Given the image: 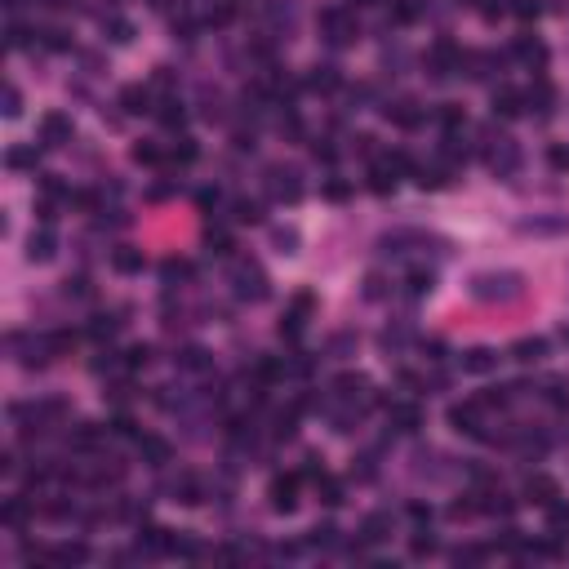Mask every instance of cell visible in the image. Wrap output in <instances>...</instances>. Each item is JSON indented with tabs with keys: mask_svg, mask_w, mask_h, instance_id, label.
<instances>
[{
	"mask_svg": "<svg viewBox=\"0 0 569 569\" xmlns=\"http://www.w3.org/2000/svg\"><path fill=\"white\" fill-rule=\"evenodd\" d=\"M178 276H191V267H187V263H178V258H169L165 263V281H178Z\"/></svg>",
	"mask_w": 569,
	"mask_h": 569,
	"instance_id": "obj_52",
	"label": "cell"
},
{
	"mask_svg": "<svg viewBox=\"0 0 569 569\" xmlns=\"http://www.w3.org/2000/svg\"><path fill=\"white\" fill-rule=\"evenodd\" d=\"M281 374H285V360H276V356H263L258 360V378L272 383V378H281Z\"/></svg>",
	"mask_w": 569,
	"mask_h": 569,
	"instance_id": "obj_39",
	"label": "cell"
},
{
	"mask_svg": "<svg viewBox=\"0 0 569 569\" xmlns=\"http://www.w3.org/2000/svg\"><path fill=\"white\" fill-rule=\"evenodd\" d=\"M520 289V276H512V272H503V276H476L471 281V294L476 298H512Z\"/></svg>",
	"mask_w": 569,
	"mask_h": 569,
	"instance_id": "obj_1",
	"label": "cell"
},
{
	"mask_svg": "<svg viewBox=\"0 0 569 569\" xmlns=\"http://www.w3.org/2000/svg\"><path fill=\"white\" fill-rule=\"evenodd\" d=\"M116 330H120V320L112 316V311H98V316L89 320V334H94V338H112Z\"/></svg>",
	"mask_w": 569,
	"mask_h": 569,
	"instance_id": "obj_27",
	"label": "cell"
},
{
	"mask_svg": "<svg viewBox=\"0 0 569 569\" xmlns=\"http://www.w3.org/2000/svg\"><path fill=\"white\" fill-rule=\"evenodd\" d=\"M147 360H152V352H147V347H129V352H125V369H142V365H147Z\"/></svg>",
	"mask_w": 569,
	"mask_h": 569,
	"instance_id": "obj_42",
	"label": "cell"
},
{
	"mask_svg": "<svg viewBox=\"0 0 569 569\" xmlns=\"http://www.w3.org/2000/svg\"><path fill=\"white\" fill-rule=\"evenodd\" d=\"M120 107H125V112H152V94L142 89V84H125V89H120Z\"/></svg>",
	"mask_w": 569,
	"mask_h": 569,
	"instance_id": "obj_16",
	"label": "cell"
},
{
	"mask_svg": "<svg viewBox=\"0 0 569 569\" xmlns=\"http://www.w3.org/2000/svg\"><path fill=\"white\" fill-rule=\"evenodd\" d=\"M67 138H71V116H63V112H45V116H40V142L58 147V142H67Z\"/></svg>",
	"mask_w": 569,
	"mask_h": 569,
	"instance_id": "obj_8",
	"label": "cell"
},
{
	"mask_svg": "<svg viewBox=\"0 0 569 569\" xmlns=\"http://www.w3.org/2000/svg\"><path fill=\"white\" fill-rule=\"evenodd\" d=\"M112 436H134V441H138L134 418H129V414H116V418H112Z\"/></svg>",
	"mask_w": 569,
	"mask_h": 569,
	"instance_id": "obj_45",
	"label": "cell"
},
{
	"mask_svg": "<svg viewBox=\"0 0 569 569\" xmlns=\"http://www.w3.org/2000/svg\"><path fill=\"white\" fill-rule=\"evenodd\" d=\"M50 5H67V0H50Z\"/></svg>",
	"mask_w": 569,
	"mask_h": 569,
	"instance_id": "obj_61",
	"label": "cell"
},
{
	"mask_svg": "<svg viewBox=\"0 0 569 569\" xmlns=\"http://www.w3.org/2000/svg\"><path fill=\"white\" fill-rule=\"evenodd\" d=\"M320 27H325V36H330L334 45L356 40V22L347 18V9H325V14H320Z\"/></svg>",
	"mask_w": 569,
	"mask_h": 569,
	"instance_id": "obj_4",
	"label": "cell"
},
{
	"mask_svg": "<svg viewBox=\"0 0 569 569\" xmlns=\"http://www.w3.org/2000/svg\"><path fill=\"white\" fill-rule=\"evenodd\" d=\"M454 67H463V54L454 50V40H436V50H431V76L445 80V76H454Z\"/></svg>",
	"mask_w": 569,
	"mask_h": 569,
	"instance_id": "obj_6",
	"label": "cell"
},
{
	"mask_svg": "<svg viewBox=\"0 0 569 569\" xmlns=\"http://www.w3.org/2000/svg\"><path fill=\"white\" fill-rule=\"evenodd\" d=\"M40 45H45V50H54V54L71 50V40H67V31H63V27H45V31H40Z\"/></svg>",
	"mask_w": 569,
	"mask_h": 569,
	"instance_id": "obj_29",
	"label": "cell"
},
{
	"mask_svg": "<svg viewBox=\"0 0 569 569\" xmlns=\"http://www.w3.org/2000/svg\"><path fill=\"white\" fill-rule=\"evenodd\" d=\"M414 14H418L414 5H396V9H392V18H396V22H414Z\"/></svg>",
	"mask_w": 569,
	"mask_h": 569,
	"instance_id": "obj_58",
	"label": "cell"
},
{
	"mask_svg": "<svg viewBox=\"0 0 569 569\" xmlns=\"http://www.w3.org/2000/svg\"><path fill=\"white\" fill-rule=\"evenodd\" d=\"M409 552H414V556H431V552H436V538H431V534H414Z\"/></svg>",
	"mask_w": 569,
	"mask_h": 569,
	"instance_id": "obj_48",
	"label": "cell"
},
{
	"mask_svg": "<svg viewBox=\"0 0 569 569\" xmlns=\"http://www.w3.org/2000/svg\"><path fill=\"white\" fill-rule=\"evenodd\" d=\"M276 245H281V249L289 253V249H294V245H298V236H294V232H276Z\"/></svg>",
	"mask_w": 569,
	"mask_h": 569,
	"instance_id": "obj_59",
	"label": "cell"
},
{
	"mask_svg": "<svg viewBox=\"0 0 569 569\" xmlns=\"http://www.w3.org/2000/svg\"><path fill=\"white\" fill-rule=\"evenodd\" d=\"M267 187H272L276 200H298V196H302L298 169H285V165H272V169H267Z\"/></svg>",
	"mask_w": 569,
	"mask_h": 569,
	"instance_id": "obj_2",
	"label": "cell"
},
{
	"mask_svg": "<svg viewBox=\"0 0 569 569\" xmlns=\"http://www.w3.org/2000/svg\"><path fill=\"white\" fill-rule=\"evenodd\" d=\"M387 534H392V516H387V512H374L365 525H360V538H365V542H383Z\"/></svg>",
	"mask_w": 569,
	"mask_h": 569,
	"instance_id": "obj_18",
	"label": "cell"
},
{
	"mask_svg": "<svg viewBox=\"0 0 569 569\" xmlns=\"http://www.w3.org/2000/svg\"><path fill=\"white\" fill-rule=\"evenodd\" d=\"M209 253L227 258V253H232V236H227V232H214V236H209Z\"/></svg>",
	"mask_w": 569,
	"mask_h": 569,
	"instance_id": "obj_46",
	"label": "cell"
},
{
	"mask_svg": "<svg viewBox=\"0 0 569 569\" xmlns=\"http://www.w3.org/2000/svg\"><path fill=\"white\" fill-rule=\"evenodd\" d=\"M196 156H200L196 142H191V138H178V147H174V161H178V165H191Z\"/></svg>",
	"mask_w": 569,
	"mask_h": 569,
	"instance_id": "obj_41",
	"label": "cell"
},
{
	"mask_svg": "<svg viewBox=\"0 0 569 569\" xmlns=\"http://www.w3.org/2000/svg\"><path fill=\"white\" fill-rule=\"evenodd\" d=\"M107 31H112V40H120V45H125L129 36H134V27H129L125 18H112V22H107Z\"/></svg>",
	"mask_w": 569,
	"mask_h": 569,
	"instance_id": "obj_47",
	"label": "cell"
},
{
	"mask_svg": "<svg viewBox=\"0 0 569 569\" xmlns=\"http://www.w3.org/2000/svg\"><path fill=\"white\" fill-rule=\"evenodd\" d=\"M422 116H427V112H422L414 98H401V103L387 107V120H392V125H401V129H418V125H422Z\"/></svg>",
	"mask_w": 569,
	"mask_h": 569,
	"instance_id": "obj_9",
	"label": "cell"
},
{
	"mask_svg": "<svg viewBox=\"0 0 569 569\" xmlns=\"http://www.w3.org/2000/svg\"><path fill=\"white\" fill-rule=\"evenodd\" d=\"M356 5H374V0H356Z\"/></svg>",
	"mask_w": 569,
	"mask_h": 569,
	"instance_id": "obj_62",
	"label": "cell"
},
{
	"mask_svg": "<svg viewBox=\"0 0 569 569\" xmlns=\"http://www.w3.org/2000/svg\"><path fill=\"white\" fill-rule=\"evenodd\" d=\"M311 152H316V161H334V156H338V152L330 147V142H316V147H311Z\"/></svg>",
	"mask_w": 569,
	"mask_h": 569,
	"instance_id": "obj_60",
	"label": "cell"
},
{
	"mask_svg": "<svg viewBox=\"0 0 569 569\" xmlns=\"http://www.w3.org/2000/svg\"><path fill=\"white\" fill-rule=\"evenodd\" d=\"M547 161H552V169H569V147H561V142H556V147L547 152Z\"/></svg>",
	"mask_w": 569,
	"mask_h": 569,
	"instance_id": "obj_51",
	"label": "cell"
},
{
	"mask_svg": "<svg viewBox=\"0 0 569 569\" xmlns=\"http://www.w3.org/2000/svg\"><path fill=\"white\" fill-rule=\"evenodd\" d=\"M316 489L325 494V503H330V507H338V503H343V485H338L334 476H325V471L316 476Z\"/></svg>",
	"mask_w": 569,
	"mask_h": 569,
	"instance_id": "obj_32",
	"label": "cell"
},
{
	"mask_svg": "<svg viewBox=\"0 0 569 569\" xmlns=\"http://www.w3.org/2000/svg\"><path fill=\"white\" fill-rule=\"evenodd\" d=\"M542 352H547V343H542V338H525V343H516V360H538Z\"/></svg>",
	"mask_w": 569,
	"mask_h": 569,
	"instance_id": "obj_34",
	"label": "cell"
},
{
	"mask_svg": "<svg viewBox=\"0 0 569 569\" xmlns=\"http://www.w3.org/2000/svg\"><path fill=\"white\" fill-rule=\"evenodd\" d=\"M311 542H316V547H330V542H334V525H320V529H311Z\"/></svg>",
	"mask_w": 569,
	"mask_h": 569,
	"instance_id": "obj_56",
	"label": "cell"
},
{
	"mask_svg": "<svg viewBox=\"0 0 569 569\" xmlns=\"http://www.w3.org/2000/svg\"><path fill=\"white\" fill-rule=\"evenodd\" d=\"M71 347H76V334H71V330H58V334H50V352H54V356H67Z\"/></svg>",
	"mask_w": 569,
	"mask_h": 569,
	"instance_id": "obj_36",
	"label": "cell"
},
{
	"mask_svg": "<svg viewBox=\"0 0 569 569\" xmlns=\"http://www.w3.org/2000/svg\"><path fill=\"white\" fill-rule=\"evenodd\" d=\"M298 471H289V476H276L272 480V507H276V512H294V507H298Z\"/></svg>",
	"mask_w": 569,
	"mask_h": 569,
	"instance_id": "obj_5",
	"label": "cell"
},
{
	"mask_svg": "<svg viewBox=\"0 0 569 569\" xmlns=\"http://www.w3.org/2000/svg\"><path fill=\"white\" fill-rule=\"evenodd\" d=\"M138 454L147 458L152 467H165L169 463V445L161 441V436H138Z\"/></svg>",
	"mask_w": 569,
	"mask_h": 569,
	"instance_id": "obj_14",
	"label": "cell"
},
{
	"mask_svg": "<svg viewBox=\"0 0 569 569\" xmlns=\"http://www.w3.org/2000/svg\"><path fill=\"white\" fill-rule=\"evenodd\" d=\"M369 187L378 191V196H387V191H396V165L392 161H378L369 169Z\"/></svg>",
	"mask_w": 569,
	"mask_h": 569,
	"instance_id": "obj_15",
	"label": "cell"
},
{
	"mask_svg": "<svg viewBox=\"0 0 569 569\" xmlns=\"http://www.w3.org/2000/svg\"><path fill=\"white\" fill-rule=\"evenodd\" d=\"M454 561H458V565H463V561H485V547H458Z\"/></svg>",
	"mask_w": 569,
	"mask_h": 569,
	"instance_id": "obj_54",
	"label": "cell"
},
{
	"mask_svg": "<svg viewBox=\"0 0 569 569\" xmlns=\"http://www.w3.org/2000/svg\"><path fill=\"white\" fill-rule=\"evenodd\" d=\"M50 561H58V565H80V561H89V547H84V542H58V547L50 552Z\"/></svg>",
	"mask_w": 569,
	"mask_h": 569,
	"instance_id": "obj_19",
	"label": "cell"
},
{
	"mask_svg": "<svg viewBox=\"0 0 569 569\" xmlns=\"http://www.w3.org/2000/svg\"><path fill=\"white\" fill-rule=\"evenodd\" d=\"M134 161H138V165H161V147H152V142H138V147H134Z\"/></svg>",
	"mask_w": 569,
	"mask_h": 569,
	"instance_id": "obj_43",
	"label": "cell"
},
{
	"mask_svg": "<svg viewBox=\"0 0 569 569\" xmlns=\"http://www.w3.org/2000/svg\"><path fill=\"white\" fill-rule=\"evenodd\" d=\"M18 112H22V98H18L14 84H9V89H5V116H18Z\"/></svg>",
	"mask_w": 569,
	"mask_h": 569,
	"instance_id": "obj_53",
	"label": "cell"
},
{
	"mask_svg": "<svg viewBox=\"0 0 569 569\" xmlns=\"http://www.w3.org/2000/svg\"><path fill=\"white\" fill-rule=\"evenodd\" d=\"M480 507H485V512H498V516H512V507H516V503H512V494H507V489H489Z\"/></svg>",
	"mask_w": 569,
	"mask_h": 569,
	"instance_id": "obj_25",
	"label": "cell"
},
{
	"mask_svg": "<svg viewBox=\"0 0 569 569\" xmlns=\"http://www.w3.org/2000/svg\"><path fill=\"white\" fill-rule=\"evenodd\" d=\"M27 40H31V31L14 22V27H9V50H27Z\"/></svg>",
	"mask_w": 569,
	"mask_h": 569,
	"instance_id": "obj_49",
	"label": "cell"
},
{
	"mask_svg": "<svg viewBox=\"0 0 569 569\" xmlns=\"http://www.w3.org/2000/svg\"><path fill=\"white\" fill-rule=\"evenodd\" d=\"M431 285H436V276L427 272V267H414L405 276V289H409V298H427L431 294Z\"/></svg>",
	"mask_w": 569,
	"mask_h": 569,
	"instance_id": "obj_22",
	"label": "cell"
},
{
	"mask_svg": "<svg viewBox=\"0 0 569 569\" xmlns=\"http://www.w3.org/2000/svg\"><path fill=\"white\" fill-rule=\"evenodd\" d=\"M178 365H183V369H191V374H200V369H209V352H205V347H187Z\"/></svg>",
	"mask_w": 569,
	"mask_h": 569,
	"instance_id": "obj_31",
	"label": "cell"
},
{
	"mask_svg": "<svg viewBox=\"0 0 569 569\" xmlns=\"http://www.w3.org/2000/svg\"><path fill=\"white\" fill-rule=\"evenodd\" d=\"M334 392L360 396V392H365V374H338V378H334Z\"/></svg>",
	"mask_w": 569,
	"mask_h": 569,
	"instance_id": "obj_28",
	"label": "cell"
},
{
	"mask_svg": "<svg viewBox=\"0 0 569 569\" xmlns=\"http://www.w3.org/2000/svg\"><path fill=\"white\" fill-rule=\"evenodd\" d=\"M27 258L31 263H50L54 258V232H50V227H40V232L27 240Z\"/></svg>",
	"mask_w": 569,
	"mask_h": 569,
	"instance_id": "obj_13",
	"label": "cell"
},
{
	"mask_svg": "<svg viewBox=\"0 0 569 569\" xmlns=\"http://www.w3.org/2000/svg\"><path fill=\"white\" fill-rule=\"evenodd\" d=\"M71 445H76V450H98V445H103V431L94 427V422H80L76 436H71Z\"/></svg>",
	"mask_w": 569,
	"mask_h": 569,
	"instance_id": "obj_24",
	"label": "cell"
},
{
	"mask_svg": "<svg viewBox=\"0 0 569 569\" xmlns=\"http://www.w3.org/2000/svg\"><path fill=\"white\" fill-rule=\"evenodd\" d=\"M556 494H561V489H556V480H552V476H529V480H525V498H529V503H538V507H552V503H556Z\"/></svg>",
	"mask_w": 569,
	"mask_h": 569,
	"instance_id": "obj_10",
	"label": "cell"
},
{
	"mask_svg": "<svg viewBox=\"0 0 569 569\" xmlns=\"http://www.w3.org/2000/svg\"><path fill=\"white\" fill-rule=\"evenodd\" d=\"M520 112H525V94H516V89H498V94H494V116L516 120Z\"/></svg>",
	"mask_w": 569,
	"mask_h": 569,
	"instance_id": "obj_11",
	"label": "cell"
},
{
	"mask_svg": "<svg viewBox=\"0 0 569 569\" xmlns=\"http://www.w3.org/2000/svg\"><path fill=\"white\" fill-rule=\"evenodd\" d=\"M387 414H392L396 431H418L422 427V409L418 405H387Z\"/></svg>",
	"mask_w": 569,
	"mask_h": 569,
	"instance_id": "obj_12",
	"label": "cell"
},
{
	"mask_svg": "<svg viewBox=\"0 0 569 569\" xmlns=\"http://www.w3.org/2000/svg\"><path fill=\"white\" fill-rule=\"evenodd\" d=\"M552 525L569 534V507H565V503H552Z\"/></svg>",
	"mask_w": 569,
	"mask_h": 569,
	"instance_id": "obj_50",
	"label": "cell"
},
{
	"mask_svg": "<svg viewBox=\"0 0 569 569\" xmlns=\"http://www.w3.org/2000/svg\"><path fill=\"white\" fill-rule=\"evenodd\" d=\"M5 165L9 169H36V147H9Z\"/></svg>",
	"mask_w": 569,
	"mask_h": 569,
	"instance_id": "obj_30",
	"label": "cell"
},
{
	"mask_svg": "<svg viewBox=\"0 0 569 569\" xmlns=\"http://www.w3.org/2000/svg\"><path fill=\"white\" fill-rule=\"evenodd\" d=\"M307 89H320V94L338 89V67L334 63H316V67H311V76H307Z\"/></svg>",
	"mask_w": 569,
	"mask_h": 569,
	"instance_id": "obj_17",
	"label": "cell"
},
{
	"mask_svg": "<svg viewBox=\"0 0 569 569\" xmlns=\"http://www.w3.org/2000/svg\"><path fill=\"white\" fill-rule=\"evenodd\" d=\"M258 218H263L258 200H236V223H258Z\"/></svg>",
	"mask_w": 569,
	"mask_h": 569,
	"instance_id": "obj_38",
	"label": "cell"
},
{
	"mask_svg": "<svg viewBox=\"0 0 569 569\" xmlns=\"http://www.w3.org/2000/svg\"><path fill=\"white\" fill-rule=\"evenodd\" d=\"M476 512H480V503H471V494H467V498H458V503L450 507V516H454V520H467V516H476Z\"/></svg>",
	"mask_w": 569,
	"mask_h": 569,
	"instance_id": "obj_44",
	"label": "cell"
},
{
	"mask_svg": "<svg viewBox=\"0 0 569 569\" xmlns=\"http://www.w3.org/2000/svg\"><path fill=\"white\" fill-rule=\"evenodd\" d=\"M409 520H418V525H431V507H422V503H409Z\"/></svg>",
	"mask_w": 569,
	"mask_h": 569,
	"instance_id": "obj_55",
	"label": "cell"
},
{
	"mask_svg": "<svg viewBox=\"0 0 569 569\" xmlns=\"http://www.w3.org/2000/svg\"><path fill=\"white\" fill-rule=\"evenodd\" d=\"M352 196V183H343V178H330L325 183V200H347Z\"/></svg>",
	"mask_w": 569,
	"mask_h": 569,
	"instance_id": "obj_40",
	"label": "cell"
},
{
	"mask_svg": "<svg viewBox=\"0 0 569 569\" xmlns=\"http://www.w3.org/2000/svg\"><path fill=\"white\" fill-rule=\"evenodd\" d=\"M236 294L240 298H267V276H263L253 263H236Z\"/></svg>",
	"mask_w": 569,
	"mask_h": 569,
	"instance_id": "obj_3",
	"label": "cell"
},
{
	"mask_svg": "<svg viewBox=\"0 0 569 569\" xmlns=\"http://www.w3.org/2000/svg\"><path fill=\"white\" fill-rule=\"evenodd\" d=\"M174 494H178V503L196 507V503H200V480H191V476H183V485H174Z\"/></svg>",
	"mask_w": 569,
	"mask_h": 569,
	"instance_id": "obj_35",
	"label": "cell"
},
{
	"mask_svg": "<svg viewBox=\"0 0 569 569\" xmlns=\"http://www.w3.org/2000/svg\"><path fill=\"white\" fill-rule=\"evenodd\" d=\"M27 516H31L27 498H9V503H5V512H0V520H5V525H14V529H18V525H22Z\"/></svg>",
	"mask_w": 569,
	"mask_h": 569,
	"instance_id": "obj_26",
	"label": "cell"
},
{
	"mask_svg": "<svg viewBox=\"0 0 569 569\" xmlns=\"http://www.w3.org/2000/svg\"><path fill=\"white\" fill-rule=\"evenodd\" d=\"M156 120H161L165 129H183V120H187V112H183V103H178V98H165L161 107H156Z\"/></svg>",
	"mask_w": 569,
	"mask_h": 569,
	"instance_id": "obj_20",
	"label": "cell"
},
{
	"mask_svg": "<svg viewBox=\"0 0 569 569\" xmlns=\"http://www.w3.org/2000/svg\"><path fill=\"white\" fill-rule=\"evenodd\" d=\"M480 401H463V405H450V422L454 431H467V436H480Z\"/></svg>",
	"mask_w": 569,
	"mask_h": 569,
	"instance_id": "obj_7",
	"label": "cell"
},
{
	"mask_svg": "<svg viewBox=\"0 0 569 569\" xmlns=\"http://www.w3.org/2000/svg\"><path fill=\"white\" fill-rule=\"evenodd\" d=\"M112 267L125 272V276H134V272H142V253L129 249V245H120V249H112Z\"/></svg>",
	"mask_w": 569,
	"mask_h": 569,
	"instance_id": "obj_21",
	"label": "cell"
},
{
	"mask_svg": "<svg viewBox=\"0 0 569 569\" xmlns=\"http://www.w3.org/2000/svg\"><path fill=\"white\" fill-rule=\"evenodd\" d=\"M516 54L525 58V63H547V50L534 45V40H516Z\"/></svg>",
	"mask_w": 569,
	"mask_h": 569,
	"instance_id": "obj_37",
	"label": "cell"
},
{
	"mask_svg": "<svg viewBox=\"0 0 569 569\" xmlns=\"http://www.w3.org/2000/svg\"><path fill=\"white\" fill-rule=\"evenodd\" d=\"M516 14L520 18H538V0H516Z\"/></svg>",
	"mask_w": 569,
	"mask_h": 569,
	"instance_id": "obj_57",
	"label": "cell"
},
{
	"mask_svg": "<svg viewBox=\"0 0 569 569\" xmlns=\"http://www.w3.org/2000/svg\"><path fill=\"white\" fill-rule=\"evenodd\" d=\"M436 120H441V125H445V129L454 134V129L463 125V107H458V103H441V112H436Z\"/></svg>",
	"mask_w": 569,
	"mask_h": 569,
	"instance_id": "obj_33",
	"label": "cell"
},
{
	"mask_svg": "<svg viewBox=\"0 0 569 569\" xmlns=\"http://www.w3.org/2000/svg\"><path fill=\"white\" fill-rule=\"evenodd\" d=\"M494 365H498V356H494L489 347H476V352L463 356V369H471V374H489Z\"/></svg>",
	"mask_w": 569,
	"mask_h": 569,
	"instance_id": "obj_23",
	"label": "cell"
}]
</instances>
